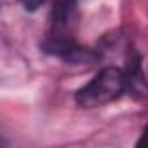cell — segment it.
<instances>
[{"mask_svg": "<svg viewBox=\"0 0 148 148\" xmlns=\"http://www.w3.org/2000/svg\"><path fill=\"white\" fill-rule=\"evenodd\" d=\"M136 145H138V146H146V148H148V124L145 125V129H143V132H141V136H139V139H138Z\"/></svg>", "mask_w": 148, "mask_h": 148, "instance_id": "8992f818", "label": "cell"}, {"mask_svg": "<svg viewBox=\"0 0 148 148\" xmlns=\"http://www.w3.org/2000/svg\"><path fill=\"white\" fill-rule=\"evenodd\" d=\"M79 19L77 0H58L51 14L52 37H71V32Z\"/></svg>", "mask_w": 148, "mask_h": 148, "instance_id": "7a4b0ae2", "label": "cell"}, {"mask_svg": "<svg viewBox=\"0 0 148 148\" xmlns=\"http://www.w3.org/2000/svg\"><path fill=\"white\" fill-rule=\"evenodd\" d=\"M45 52L58 56L68 63H84V61H91L94 59V54L84 47H80L71 37H51L45 44H44Z\"/></svg>", "mask_w": 148, "mask_h": 148, "instance_id": "3957f363", "label": "cell"}, {"mask_svg": "<svg viewBox=\"0 0 148 148\" xmlns=\"http://www.w3.org/2000/svg\"><path fill=\"white\" fill-rule=\"evenodd\" d=\"M125 89V71L115 66H108L96 73L84 87L75 92V101L84 108L103 106L115 101Z\"/></svg>", "mask_w": 148, "mask_h": 148, "instance_id": "6da1fadb", "label": "cell"}, {"mask_svg": "<svg viewBox=\"0 0 148 148\" xmlns=\"http://www.w3.org/2000/svg\"><path fill=\"white\" fill-rule=\"evenodd\" d=\"M125 82H127V89L134 94H146L148 92V84L145 80V75L141 71V66H139V59L134 58L125 71Z\"/></svg>", "mask_w": 148, "mask_h": 148, "instance_id": "277c9868", "label": "cell"}, {"mask_svg": "<svg viewBox=\"0 0 148 148\" xmlns=\"http://www.w3.org/2000/svg\"><path fill=\"white\" fill-rule=\"evenodd\" d=\"M44 2L45 0H19V4L23 5V9L28 11V12H35L40 5H44Z\"/></svg>", "mask_w": 148, "mask_h": 148, "instance_id": "5b68a950", "label": "cell"}]
</instances>
